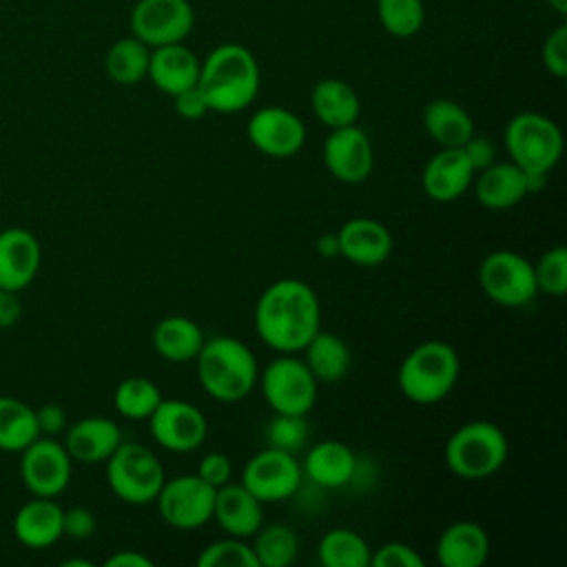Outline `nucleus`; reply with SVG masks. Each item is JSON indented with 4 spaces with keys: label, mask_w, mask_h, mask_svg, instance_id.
<instances>
[{
    "label": "nucleus",
    "mask_w": 567,
    "mask_h": 567,
    "mask_svg": "<svg viewBox=\"0 0 567 567\" xmlns=\"http://www.w3.org/2000/svg\"><path fill=\"white\" fill-rule=\"evenodd\" d=\"M195 27L188 0H137L131 11V33L146 47L184 42Z\"/></svg>",
    "instance_id": "obj_12"
},
{
    "label": "nucleus",
    "mask_w": 567,
    "mask_h": 567,
    "mask_svg": "<svg viewBox=\"0 0 567 567\" xmlns=\"http://www.w3.org/2000/svg\"><path fill=\"white\" fill-rule=\"evenodd\" d=\"M257 337L279 354H297L321 330V303L315 288L284 277L266 286L255 303Z\"/></svg>",
    "instance_id": "obj_1"
},
{
    "label": "nucleus",
    "mask_w": 567,
    "mask_h": 567,
    "mask_svg": "<svg viewBox=\"0 0 567 567\" xmlns=\"http://www.w3.org/2000/svg\"><path fill=\"white\" fill-rule=\"evenodd\" d=\"M509 454L505 432L492 421H467L452 432L443 458L447 470L463 481H483L496 474Z\"/></svg>",
    "instance_id": "obj_5"
},
{
    "label": "nucleus",
    "mask_w": 567,
    "mask_h": 567,
    "mask_svg": "<svg viewBox=\"0 0 567 567\" xmlns=\"http://www.w3.org/2000/svg\"><path fill=\"white\" fill-rule=\"evenodd\" d=\"M42 248L38 237L27 228L0 230V288L20 292L38 275Z\"/></svg>",
    "instance_id": "obj_18"
},
{
    "label": "nucleus",
    "mask_w": 567,
    "mask_h": 567,
    "mask_svg": "<svg viewBox=\"0 0 567 567\" xmlns=\"http://www.w3.org/2000/svg\"><path fill=\"white\" fill-rule=\"evenodd\" d=\"M315 248H317V255L323 257V259L337 257V255H339V237H337V233H323V235H319Z\"/></svg>",
    "instance_id": "obj_49"
},
{
    "label": "nucleus",
    "mask_w": 567,
    "mask_h": 567,
    "mask_svg": "<svg viewBox=\"0 0 567 567\" xmlns=\"http://www.w3.org/2000/svg\"><path fill=\"white\" fill-rule=\"evenodd\" d=\"M35 421L40 436H55L66 430V412L60 403H44L35 408Z\"/></svg>",
    "instance_id": "obj_45"
},
{
    "label": "nucleus",
    "mask_w": 567,
    "mask_h": 567,
    "mask_svg": "<svg viewBox=\"0 0 567 567\" xmlns=\"http://www.w3.org/2000/svg\"><path fill=\"white\" fill-rule=\"evenodd\" d=\"M97 523L89 507L75 505L62 512V536H69L73 540H86L93 536Z\"/></svg>",
    "instance_id": "obj_42"
},
{
    "label": "nucleus",
    "mask_w": 567,
    "mask_h": 567,
    "mask_svg": "<svg viewBox=\"0 0 567 567\" xmlns=\"http://www.w3.org/2000/svg\"><path fill=\"white\" fill-rule=\"evenodd\" d=\"M202 481H206L210 487H221L230 481L233 474V463L224 452H208L202 456L197 472H195Z\"/></svg>",
    "instance_id": "obj_43"
},
{
    "label": "nucleus",
    "mask_w": 567,
    "mask_h": 567,
    "mask_svg": "<svg viewBox=\"0 0 567 567\" xmlns=\"http://www.w3.org/2000/svg\"><path fill=\"white\" fill-rule=\"evenodd\" d=\"M534 266L536 288L549 297H563L567 292V248L554 246L545 250Z\"/></svg>",
    "instance_id": "obj_38"
},
{
    "label": "nucleus",
    "mask_w": 567,
    "mask_h": 567,
    "mask_svg": "<svg viewBox=\"0 0 567 567\" xmlns=\"http://www.w3.org/2000/svg\"><path fill=\"white\" fill-rule=\"evenodd\" d=\"M153 441L177 454L195 452L208 436V421L199 408L182 399H162L148 416Z\"/></svg>",
    "instance_id": "obj_13"
},
{
    "label": "nucleus",
    "mask_w": 567,
    "mask_h": 567,
    "mask_svg": "<svg viewBox=\"0 0 567 567\" xmlns=\"http://www.w3.org/2000/svg\"><path fill=\"white\" fill-rule=\"evenodd\" d=\"M104 567H153V560L137 549H117L104 560Z\"/></svg>",
    "instance_id": "obj_48"
},
{
    "label": "nucleus",
    "mask_w": 567,
    "mask_h": 567,
    "mask_svg": "<svg viewBox=\"0 0 567 567\" xmlns=\"http://www.w3.org/2000/svg\"><path fill=\"white\" fill-rule=\"evenodd\" d=\"M308 421L303 414H279L266 425V443L270 447L297 454L308 443Z\"/></svg>",
    "instance_id": "obj_39"
},
{
    "label": "nucleus",
    "mask_w": 567,
    "mask_h": 567,
    "mask_svg": "<svg viewBox=\"0 0 567 567\" xmlns=\"http://www.w3.org/2000/svg\"><path fill=\"white\" fill-rule=\"evenodd\" d=\"M155 352L171 363H188L199 354L206 337L190 317L168 315L157 321L151 334Z\"/></svg>",
    "instance_id": "obj_28"
},
{
    "label": "nucleus",
    "mask_w": 567,
    "mask_h": 567,
    "mask_svg": "<svg viewBox=\"0 0 567 567\" xmlns=\"http://www.w3.org/2000/svg\"><path fill=\"white\" fill-rule=\"evenodd\" d=\"M122 443V432L115 421L106 416H84L75 421L64 436L69 456L78 463H104Z\"/></svg>",
    "instance_id": "obj_24"
},
{
    "label": "nucleus",
    "mask_w": 567,
    "mask_h": 567,
    "mask_svg": "<svg viewBox=\"0 0 567 567\" xmlns=\"http://www.w3.org/2000/svg\"><path fill=\"white\" fill-rule=\"evenodd\" d=\"M310 106L315 117L328 128L357 124L361 115V100L357 91L339 78H326L312 86Z\"/></svg>",
    "instance_id": "obj_27"
},
{
    "label": "nucleus",
    "mask_w": 567,
    "mask_h": 567,
    "mask_svg": "<svg viewBox=\"0 0 567 567\" xmlns=\"http://www.w3.org/2000/svg\"><path fill=\"white\" fill-rule=\"evenodd\" d=\"M301 472L315 485L326 489H337L348 485L354 478L357 454L348 443L337 439H326L315 443L306 452L301 461Z\"/></svg>",
    "instance_id": "obj_23"
},
{
    "label": "nucleus",
    "mask_w": 567,
    "mask_h": 567,
    "mask_svg": "<svg viewBox=\"0 0 567 567\" xmlns=\"http://www.w3.org/2000/svg\"><path fill=\"white\" fill-rule=\"evenodd\" d=\"M461 361L456 350L439 339L412 348L399 365L396 383L405 399L419 405H432L445 399L456 385Z\"/></svg>",
    "instance_id": "obj_4"
},
{
    "label": "nucleus",
    "mask_w": 567,
    "mask_h": 567,
    "mask_svg": "<svg viewBox=\"0 0 567 567\" xmlns=\"http://www.w3.org/2000/svg\"><path fill=\"white\" fill-rule=\"evenodd\" d=\"M323 164L337 182H365L374 168V151L368 133L357 124L330 128L323 142Z\"/></svg>",
    "instance_id": "obj_16"
},
{
    "label": "nucleus",
    "mask_w": 567,
    "mask_h": 567,
    "mask_svg": "<svg viewBox=\"0 0 567 567\" xmlns=\"http://www.w3.org/2000/svg\"><path fill=\"white\" fill-rule=\"evenodd\" d=\"M370 565L372 567H423L425 560L408 543L390 540V543H385V545H381L372 551Z\"/></svg>",
    "instance_id": "obj_40"
},
{
    "label": "nucleus",
    "mask_w": 567,
    "mask_h": 567,
    "mask_svg": "<svg viewBox=\"0 0 567 567\" xmlns=\"http://www.w3.org/2000/svg\"><path fill=\"white\" fill-rule=\"evenodd\" d=\"M474 195L489 210H505L520 204L529 195L527 173L512 159L492 162L474 175Z\"/></svg>",
    "instance_id": "obj_22"
},
{
    "label": "nucleus",
    "mask_w": 567,
    "mask_h": 567,
    "mask_svg": "<svg viewBox=\"0 0 567 567\" xmlns=\"http://www.w3.org/2000/svg\"><path fill=\"white\" fill-rule=\"evenodd\" d=\"M62 567H91V560H84V558H66L60 563Z\"/></svg>",
    "instance_id": "obj_50"
},
{
    "label": "nucleus",
    "mask_w": 567,
    "mask_h": 567,
    "mask_svg": "<svg viewBox=\"0 0 567 567\" xmlns=\"http://www.w3.org/2000/svg\"><path fill=\"white\" fill-rule=\"evenodd\" d=\"M549 4H551L560 16L567 13V0H549Z\"/></svg>",
    "instance_id": "obj_51"
},
{
    "label": "nucleus",
    "mask_w": 567,
    "mask_h": 567,
    "mask_svg": "<svg viewBox=\"0 0 567 567\" xmlns=\"http://www.w3.org/2000/svg\"><path fill=\"white\" fill-rule=\"evenodd\" d=\"M22 317V303L18 299V292L0 288V328L16 326Z\"/></svg>",
    "instance_id": "obj_47"
},
{
    "label": "nucleus",
    "mask_w": 567,
    "mask_h": 567,
    "mask_svg": "<svg viewBox=\"0 0 567 567\" xmlns=\"http://www.w3.org/2000/svg\"><path fill=\"white\" fill-rule=\"evenodd\" d=\"M252 538L255 540L250 545L259 567H288L297 560L299 536L292 527L284 523L261 525Z\"/></svg>",
    "instance_id": "obj_34"
},
{
    "label": "nucleus",
    "mask_w": 567,
    "mask_h": 567,
    "mask_svg": "<svg viewBox=\"0 0 567 567\" xmlns=\"http://www.w3.org/2000/svg\"><path fill=\"white\" fill-rule=\"evenodd\" d=\"M159 388L146 377H126L117 383L113 394V405L117 414L131 421H142L153 414L157 403L162 401Z\"/></svg>",
    "instance_id": "obj_35"
},
{
    "label": "nucleus",
    "mask_w": 567,
    "mask_h": 567,
    "mask_svg": "<svg viewBox=\"0 0 567 567\" xmlns=\"http://www.w3.org/2000/svg\"><path fill=\"white\" fill-rule=\"evenodd\" d=\"M463 151H465V155H467V159H470V164L474 166L476 173L483 171V168H487L492 162H496V148H494L492 140H487V137H483V135H476V133H474V135L463 144Z\"/></svg>",
    "instance_id": "obj_46"
},
{
    "label": "nucleus",
    "mask_w": 567,
    "mask_h": 567,
    "mask_svg": "<svg viewBox=\"0 0 567 567\" xmlns=\"http://www.w3.org/2000/svg\"><path fill=\"white\" fill-rule=\"evenodd\" d=\"M257 383L272 412L279 414H308L319 394V381L297 354H279L264 370Z\"/></svg>",
    "instance_id": "obj_8"
},
{
    "label": "nucleus",
    "mask_w": 567,
    "mask_h": 567,
    "mask_svg": "<svg viewBox=\"0 0 567 567\" xmlns=\"http://www.w3.org/2000/svg\"><path fill=\"white\" fill-rule=\"evenodd\" d=\"M434 551L443 567H481L489 556V536L474 520H456L441 532Z\"/></svg>",
    "instance_id": "obj_25"
},
{
    "label": "nucleus",
    "mask_w": 567,
    "mask_h": 567,
    "mask_svg": "<svg viewBox=\"0 0 567 567\" xmlns=\"http://www.w3.org/2000/svg\"><path fill=\"white\" fill-rule=\"evenodd\" d=\"M303 363L312 372L319 383H332L348 374L352 363V352L348 343L334 334L319 330L306 346H303Z\"/></svg>",
    "instance_id": "obj_30"
},
{
    "label": "nucleus",
    "mask_w": 567,
    "mask_h": 567,
    "mask_svg": "<svg viewBox=\"0 0 567 567\" xmlns=\"http://www.w3.org/2000/svg\"><path fill=\"white\" fill-rule=\"evenodd\" d=\"M339 255L354 266L374 268L383 264L392 252L390 230L372 217H352L339 230Z\"/></svg>",
    "instance_id": "obj_19"
},
{
    "label": "nucleus",
    "mask_w": 567,
    "mask_h": 567,
    "mask_svg": "<svg viewBox=\"0 0 567 567\" xmlns=\"http://www.w3.org/2000/svg\"><path fill=\"white\" fill-rule=\"evenodd\" d=\"M162 520L175 529H197L213 518L215 487L197 474L166 478L155 496Z\"/></svg>",
    "instance_id": "obj_11"
},
{
    "label": "nucleus",
    "mask_w": 567,
    "mask_h": 567,
    "mask_svg": "<svg viewBox=\"0 0 567 567\" xmlns=\"http://www.w3.org/2000/svg\"><path fill=\"white\" fill-rule=\"evenodd\" d=\"M195 368L204 392L219 403H237L246 399L259 379V365L252 350L228 334L206 339L195 357Z\"/></svg>",
    "instance_id": "obj_3"
},
{
    "label": "nucleus",
    "mask_w": 567,
    "mask_h": 567,
    "mask_svg": "<svg viewBox=\"0 0 567 567\" xmlns=\"http://www.w3.org/2000/svg\"><path fill=\"white\" fill-rule=\"evenodd\" d=\"M423 128L439 148H452L463 146L474 135V120L458 102L436 97L423 109Z\"/></svg>",
    "instance_id": "obj_29"
},
{
    "label": "nucleus",
    "mask_w": 567,
    "mask_h": 567,
    "mask_svg": "<svg viewBox=\"0 0 567 567\" xmlns=\"http://www.w3.org/2000/svg\"><path fill=\"white\" fill-rule=\"evenodd\" d=\"M38 436L35 410L20 399L0 396V450L22 452Z\"/></svg>",
    "instance_id": "obj_33"
},
{
    "label": "nucleus",
    "mask_w": 567,
    "mask_h": 567,
    "mask_svg": "<svg viewBox=\"0 0 567 567\" xmlns=\"http://www.w3.org/2000/svg\"><path fill=\"white\" fill-rule=\"evenodd\" d=\"M173 106H175V113L184 120H202L210 109H208V102L204 97V93L195 86L173 95Z\"/></svg>",
    "instance_id": "obj_44"
},
{
    "label": "nucleus",
    "mask_w": 567,
    "mask_h": 567,
    "mask_svg": "<svg viewBox=\"0 0 567 567\" xmlns=\"http://www.w3.org/2000/svg\"><path fill=\"white\" fill-rule=\"evenodd\" d=\"M197 89L210 111L239 113L257 97L259 64L246 47L237 42L219 44L202 60Z\"/></svg>",
    "instance_id": "obj_2"
},
{
    "label": "nucleus",
    "mask_w": 567,
    "mask_h": 567,
    "mask_svg": "<svg viewBox=\"0 0 567 567\" xmlns=\"http://www.w3.org/2000/svg\"><path fill=\"white\" fill-rule=\"evenodd\" d=\"M264 503L250 494L241 483H226L215 489L213 518L228 534L237 538H252L264 525Z\"/></svg>",
    "instance_id": "obj_20"
},
{
    "label": "nucleus",
    "mask_w": 567,
    "mask_h": 567,
    "mask_svg": "<svg viewBox=\"0 0 567 567\" xmlns=\"http://www.w3.org/2000/svg\"><path fill=\"white\" fill-rule=\"evenodd\" d=\"M317 556L323 567H370L372 549L354 529L334 527L321 536Z\"/></svg>",
    "instance_id": "obj_32"
},
{
    "label": "nucleus",
    "mask_w": 567,
    "mask_h": 567,
    "mask_svg": "<svg viewBox=\"0 0 567 567\" xmlns=\"http://www.w3.org/2000/svg\"><path fill=\"white\" fill-rule=\"evenodd\" d=\"M503 142L509 159L525 173L549 175L563 155V133L543 113L514 115L503 131Z\"/></svg>",
    "instance_id": "obj_6"
},
{
    "label": "nucleus",
    "mask_w": 567,
    "mask_h": 567,
    "mask_svg": "<svg viewBox=\"0 0 567 567\" xmlns=\"http://www.w3.org/2000/svg\"><path fill=\"white\" fill-rule=\"evenodd\" d=\"M381 27L394 38H412L425 22L423 0H377Z\"/></svg>",
    "instance_id": "obj_36"
},
{
    "label": "nucleus",
    "mask_w": 567,
    "mask_h": 567,
    "mask_svg": "<svg viewBox=\"0 0 567 567\" xmlns=\"http://www.w3.org/2000/svg\"><path fill=\"white\" fill-rule=\"evenodd\" d=\"M202 60L182 42L151 49L148 80L166 95H177L197 84Z\"/></svg>",
    "instance_id": "obj_21"
},
{
    "label": "nucleus",
    "mask_w": 567,
    "mask_h": 567,
    "mask_svg": "<svg viewBox=\"0 0 567 567\" xmlns=\"http://www.w3.org/2000/svg\"><path fill=\"white\" fill-rule=\"evenodd\" d=\"M148 60H151V47H146L135 35L115 40L104 58L106 75L115 84H137L148 75Z\"/></svg>",
    "instance_id": "obj_31"
},
{
    "label": "nucleus",
    "mask_w": 567,
    "mask_h": 567,
    "mask_svg": "<svg viewBox=\"0 0 567 567\" xmlns=\"http://www.w3.org/2000/svg\"><path fill=\"white\" fill-rule=\"evenodd\" d=\"M301 478V463L295 454L266 445L246 461L239 483L261 503H279L299 489Z\"/></svg>",
    "instance_id": "obj_10"
},
{
    "label": "nucleus",
    "mask_w": 567,
    "mask_h": 567,
    "mask_svg": "<svg viewBox=\"0 0 567 567\" xmlns=\"http://www.w3.org/2000/svg\"><path fill=\"white\" fill-rule=\"evenodd\" d=\"M62 512L51 496L27 501L13 516L16 538L31 549L51 547L62 538Z\"/></svg>",
    "instance_id": "obj_26"
},
{
    "label": "nucleus",
    "mask_w": 567,
    "mask_h": 567,
    "mask_svg": "<svg viewBox=\"0 0 567 567\" xmlns=\"http://www.w3.org/2000/svg\"><path fill=\"white\" fill-rule=\"evenodd\" d=\"M199 567H259L248 538L226 536L206 545L197 556Z\"/></svg>",
    "instance_id": "obj_37"
},
{
    "label": "nucleus",
    "mask_w": 567,
    "mask_h": 567,
    "mask_svg": "<svg viewBox=\"0 0 567 567\" xmlns=\"http://www.w3.org/2000/svg\"><path fill=\"white\" fill-rule=\"evenodd\" d=\"M474 175L476 171L470 164L463 146L439 148L423 166L421 186L430 199L450 204L470 188Z\"/></svg>",
    "instance_id": "obj_17"
},
{
    "label": "nucleus",
    "mask_w": 567,
    "mask_h": 567,
    "mask_svg": "<svg viewBox=\"0 0 567 567\" xmlns=\"http://www.w3.org/2000/svg\"><path fill=\"white\" fill-rule=\"evenodd\" d=\"M20 478L33 496H58L71 481L73 458L53 436H38L20 452Z\"/></svg>",
    "instance_id": "obj_14"
},
{
    "label": "nucleus",
    "mask_w": 567,
    "mask_h": 567,
    "mask_svg": "<svg viewBox=\"0 0 567 567\" xmlns=\"http://www.w3.org/2000/svg\"><path fill=\"white\" fill-rule=\"evenodd\" d=\"M106 483L111 492L128 505L155 503L166 474L155 452L142 443L122 441L117 450L104 461Z\"/></svg>",
    "instance_id": "obj_7"
},
{
    "label": "nucleus",
    "mask_w": 567,
    "mask_h": 567,
    "mask_svg": "<svg viewBox=\"0 0 567 567\" xmlns=\"http://www.w3.org/2000/svg\"><path fill=\"white\" fill-rule=\"evenodd\" d=\"M246 135L250 144L268 157H292L306 144V124L297 113L284 106H264L248 120Z\"/></svg>",
    "instance_id": "obj_15"
},
{
    "label": "nucleus",
    "mask_w": 567,
    "mask_h": 567,
    "mask_svg": "<svg viewBox=\"0 0 567 567\" xmlns=\"http://www.w3.org/2000/svg\"><path fill=\"white\" fill-rule=\"evenodd\" d=\"M478 286L489 301L503 308H523L538 295L532 261L507 248L485 255L478 266Z\"/></svg>",
    "instance_id": "obj_9"
},
{
    "label": "nucleus",
    "mask_w": 567,
    "mask_h": 567,
    "mask_svg": "<svg viewBox=\"0 0 567 567\" xmlns=\"http://www.w3.org/2000/svg\"><path fill=\"white\" fill-rule=\"evenodd\" d=\"M540 60L543 66L554 75V78H565L567 75V27L560 24L556 27L543 42L540 49Z\"/></svg>",
    "instance_id": "obj_41"
}]
</instances>
